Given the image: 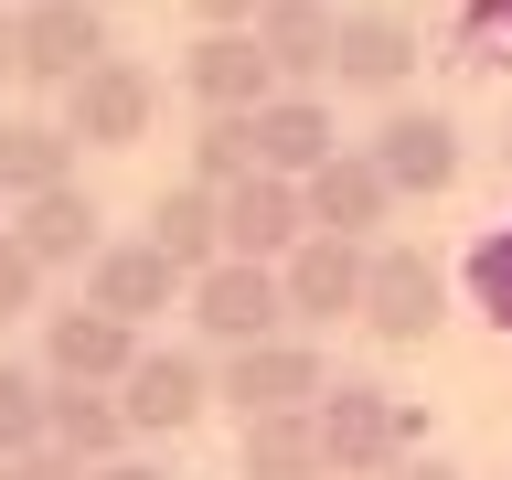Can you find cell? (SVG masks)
I'll return each instance as SVG.
<instances>
[{"label": "cell", "mask_w": 512, "mask_h": 480, "mask_svg": "<svg viewBox=\"0 0 512 480\" xmlns=\"http://www.w3.org/2000/svg\"><path fill=\"white\" fill-rule=\"evenodd\" d=\"M310 416H320V459H331V480H384L395 459L427 448V406H406L395 384H331Z\"/></svg>", "instance_id": "6da1fadb"}, {"label": "cell", "mask_w": 512, "mask_h": 480, "mask_svg": "<svg viewBox=\"0 0 512 480\" xmlns=\"http://www.w3.org/2000/svg\"><path fill=\"white\" fill-rule=\"evenodd\" d=\"M182 320H192L203 352H246V342H278L288 331V288H278V267H256V256H214V267L182 288Z\"/></svg>", "instance_id": "7a4b0ae2"}, {"label": "cell", "mask_w": 512, "mask_h": 480, "mask_svg": "<svg viewBox=\"0 0 512 480\" xmlns=\"http://www.w3.org/2000/svg\"><path fill=\"white\" fill-rule=\"evenodd\" d=\"M331 395V352L310 331H278V342H246V352H214V406L246 416H288V406H320Z\"/></svg>", "instance_id": "3957f363"}, {"label": "cell", "mask_w": 512, "mask_h": 480, "mask_svg": "<svg viewBox=\"0 0 512 480\" xmlns=\"http://www.w3.org/2000/svg\"><path fill=\"white\" fill-rule=\"evenodd\" d=\"M118 416H128V438H182V427H203V416H214V352L139 342V363L118 374Z\"/></svg>", "instance_id": "277c9868"}, {"label": "cell", "mask_w": 512, "mask_h": 480, "mask_svg": "<svg viewBox=\"0 0 512 480\" xmlns=\"http://www.w3.org/2000/svg\"><path fill=\"white\" fill-rule=\"evenodd\" d=\"M150 128H160V75L139 54H96L64 86V139H86V150H139Z\"/></svg>", "instance_id": "5b68a950"}, {"label": "cell", "mask_w": 512, "mask_h": 480, "mask_svg": "<svg viewBox=\"0 0 512 480\" xmlns=\"http://www.w3.org/2000/svg\"><path fill=\"white\" fill-rule=\"evenodd\" d=\"M427 64V32L395 11V0H352L342 22H331V86L342 96H406V75Z\"/></svg>", "instance_id": "8992f818"}, {"label": "cell", "mask_w": 512, "mask_h": 480, "mask_svg": "<svg viewBox=\"0 0 512 480\" xmlns=\"http://www.w3.org/2000/svg\"><path fill=\"white\" fill-rule=\"evenodd\" d=\"M363 150H374V171L395 182V203H438V192L459 182V160H470L459 150V118H448V107H416V96L384 107Z\"/></svg>", "instance_id": "52a82bcc"}, {"label": "cell", "mask_w": 512, "mask_h": 480, "mask_svg": "<svg viewBox=\"0 0 512 480\" xmlns=\"http://www.w3.org/2000/svg\"><path fill=\"white\" fill-rule=\"evenodd\" d=\"M438 320H448V267L427 246H395L384 235L374 267H363V331L406 352V342H438Z\"/></svg>", "instance_id": "ba28073f"}, {"label": "cell", "mask_w": 512, "mask_h": 480, "mask_svg": "<svg viewBox=\"0 0 512 480\" xmlns=\"http://www.w3.org/2000/svg\"><path fill=\"white\" fill-rule=\"evenodd\" d=\"M363 267H374V246H352V235H299V246L278 256V288H288V331H342V320H363Z\"/></svg>", "instance_id": "9c48e42d"}, {"label": "cell", "mask_w": 512, "mask_h": 480, "mask_svg": "<svg viewBox=\"0 0 512 480\" xmlns=\"http://www.w3.org/2000/svg\"><path fill=\"white\" fill-rule=\"evenodd\" d=\"M139 342H150V331H128L118 310L64 299V310H43V384H118L128 363H139Z\"/></svg>", "instance_id": "30bf717a"}, {"label": "cell", "mask_w": 512, "mask_h": 480, "mask_svg": "<svg viewBox=\"0 0 512 480\" xmlns=\"http://www.w3.org/2000/svg\"><path fill=\"white\" fill-rule=\"evenodd\" d=\"M182 288L192 278L150 246V235H107V246L86 256V299H96V310H118L128 331H150L160 310H182Z\"/></svg>", "instance_id": "8fae6325"}, {"label": "cell", "mask_w": 512, "mask_h": 480, "mask_svg": "<svg viewBox=\"0 0 512 480\" xmlns=\"http://www.w3.org/2000/svg\"><path fill=\"white\" fill-rule=\"evenodd\" d=\"M310 203V235H352V246H384V224H395V182L374 171V150H331L299 182Z\"/></svg>", "instance_id": "7c38bea8"}, {"label": "cell", "mask_w": 512, "mask_h": 480, "mask_svg": "<svg viewBox=\"0 0 512 480\" xmlns=\"http://www.w3.org/2000/svg\"><path fill=\"white\" fill-rule=\"evenodd\" d=\"M96 54H118L107 43V0H32L22 11V86H75Z\"/></svg>", "instance_id": "4fadbf2b"}, {"label": "cell", "mask_w": 512, "mask_h": 480, "mask_svg": "<svg viewBox=\"0 0 512 480\" xmlns=\"http://www.w3.org/2000/svg\"><path fill=\"white\" fill-rule=\"evenodd\" d=\"M342 150V107L320 86H278L256 107V171H278V182H310L320 160Z\"/></svg>", "instance_id": "5bb4252c"}, {"label": "cell", "mask_w": 512, "mask_h": 480, "mask_svg": "<svg viewBox=\"0 0 512 480\" xmlns=\"http://www.w3.org/2000/svg\"><path fill=\"white\" fill-rule=\"evenodd\" d=\"M182 96L192 107H267L278 96V64H267V43L246 32H192L182 43Z\"/></svg>", "instance_id": "9a60e30c"}, {"label": "cell", "mask_w": 512, "mask_h": 480, "mask_svg": "<svg viewBox=\"0 0 512 480\" xmlns=\"http://www.w3.org/2000/svg\"><path fill=\"white\" fill-rule=\"evenodd\" d=\"M299 235H310V203H299V182H278V171H246V182H224V256H256V267H278Z\"/></svg>", "instance_id": "2e32d148"}, {"label": "cell", "mask_w": 512, "mask_h": 480, "mask_svg": "<svg viewBox=\"0 0 512 480\" xmlns=\"http://www.w3.org/2000/svg\"><path fill=\"white\" fill-rule=\"evenodd\" d=\"M96 224H107V214H96V192L86 182H54V192H32V203H11V246L54 278V267H86V256L107 246Z\"/></svg>", "instance_id": "e0dca14e"}, {"label": "cell", "mask_w": 512, "mask_h": 480, "mask_svg": "<svg viewBox=\"0 0 512 480\" xmlns=\"http://www.w3.org/2000/svg\"><path fill=\"white\" fill-rule=\"evenodd\" d=\"M150 246L182 267V278H203L224 256V192L214 182H160L150 192Z\"/></svg>", "instance_id": "ac0fdd59"}, {"label": "cell", "mask_w": 512, "mask_h": 480, "mask_svg": "<svg viewBox=\"0 0 512 480\" xmlns=\"http://www.w3.org/2000/svg\"><path fill=\"white\" fill-rule=\"evenodd\" d=\"M331 22H342V0H267L256 11V43L278 64V86H331Z\"/></svg>", "instance_id": "d6986e66"}, {"label": "cell", "mask_w": 512, "mask_h": 480, "mask_svg": "<svg viewBox=\"0 0 512 480\" xmlns=\"http://www.w3.org/2000/svg\"><path fill=\"white\" fill-rule=\"evenodd\" d=\"M43 438L64 448V459H86V470H107V459H128V416H118V384H54V406H43Z\"/></svg>", "instance_id": "ffe728a7"}, {"label": "cell", "mask_w": 512, "mask_h": 480, "mask_svg": "<svg viewBox=\"0 0 512 480\" xmlns=\"http://www.w3.org/2000/svg\"><path fill=\"white\" fill-rule=\"evenodd\" d=\"M235 480H331V459H320V416L310 406L246 416V427H235Z\"/></svg>", "instance_id": "44dd1931"}, {"label": "cell", "mask_w": 512, "mask_h": 480, "mask_svg": "<svg viewBox=\"0 0 512 480\" xmlns=\"http://www.w3.org/2000/svg\"><path fill=\"white\" fill-rule=\"evenodd\" d=\"M75 182V139L64 118H0V203H32V192Z\"/></svg>", "instance_id": "7402d4cb"}, {"label": "cell", "mask_w": 512, "mask_h": 480, "mask_svg": "<svg viewBox=\"0 0 512 480\" xmlns=\"http://www.w3.org/2000/svg\"><path fill=\"white\" fill-rule=\"evenodd\" d=\"M256 171V107H192V171L182 182H246Z\"/></svg>", "instance_id": "603a6c76"}, {"label": "cell", "mask_w": 512, "mask_h": 480, "mask_svg": "<svg viewBox=\"0 0 512 480\" xmlns=\"http://www.w3.org/2000/svg\"><path fill=\"white\" fill-rule=\"evenodd\" d=\"M43 406H54V384H43V363H11V352H0V459H22V448H43Z\"/></svg>", "instance_id": "cb8c5ba5"}, {"label": "cell", "mask_w": 512, "mask_h": 480, "mask_svg": "<svg viewBox=\"0 0 512 480\" xmlns=\"http://www.w3.org/2000/svg\"><path fill=\"white\" fill-rule=\"evenodd\" d=\"M470 310L512 342V224H491V235L470 246Z\"/></svg>", "instance_id": "d4e9b609"}, {"label": "cell", "mask_w": 512, "mask_h": 480, "mask_svg": "<svg viewBox=\"0 0 512 480\" xmlns=\"http://www.w3.org/2000/svg\"><path fill=\"white\" fill-rule=\"evenodd\" d=\"M459 64H512V0H459Z\"/></svg>", "instance_id": "484cf974"}, {"label": "cell", "mask_w": 512, "mask_h": 480, "mask_svg": "<svg viewBox=\"0 0 512 480\" xmlns=\"http://www.w3.org/2000/svg\"><path fill=\"white\" fill-rule=\"evenodd\" d=\"M11 320H43V267L11 246V224H0V331Z\"/></svg>", "instance_id": "4316f807"}, {"label": "cell", "mask_w": 512, "mask_h": 480, "mask_svg": "<svg viewBox=\"0 0 512 480\" xmlns=\"http://www.w3.org/2000/svg\"><path fill=\"white\" fill-rule=\"evenodd\" d=\"M0 480H86V459H64V448L43 438V448H22V459H0Z\"/></svg>", "instance_id": "83f0119b"}, {"label": "cell", "mask_w": 512, "mask_h": 480, "mask_svg": "<svg viewBox=\"0 0 512 480\" xmlns=\"http://www.w3.org/2000/svg\"><path fill=\"white\" fill-rule=\"evenodd\" d=\"M182 11H192V32H246L267 0H182Z\"/></svg>", "instance_id": "f1b7e54d"}, {"label": "cell", "mask_w": 512, "mask_h": 480, "mask_svg": "<svg viewBox=\"0 0 512 480\" xmlns=\"http://www.w3.org/2000/svg\"><path fill=\"white\" fill-rule=\"evenodd\" d=\"M0 86H22V11L0 0Z\"/></svg>", "instance_id": "f546056e"}, {"label": "cell", "mask_w": 512, "mask_h": 480, "mask_svg": "<svg viewBox=\"0 0 512 480\" xmlns=\"http://www.w3.org/2000/svg\"><path fill=\"white\" fill-rule=\"evenodd\" d=\"M384 480H459V459H438V448H416V459H395Z\"/></svg>", "instance_id": "4dcf8cb0"}, {"label": "cell", "mask_w": 512, "mask_h": 480, "mask_svg": "<svg viewBox=\"0 0 512 480\" xmlns=\"http://www.w3.org/2000/svg\"><path fill=\"white\" fill-rule=\"evenodd\" d=\"M86 480H171V470H160V459H139V448H128V459H107V470H86Z\"/></svg>", "instance_id": "1f68e13d"}, {"label": "cell", "mask_w": 512, "mask_h": 480, "mask_svg": "<svg viewBox=\"0 0 512 480\" xmlns=\"http://www.w3.org/2000/svg\"><path fill=\"white\" fill-rule=\"evenodd\" d=\"M502 171H512V128H502Z\"/></svg>", "instance_id": "d6a6232c"}, {"label": "cell", "mask_w": 512, "mask_h": 480, "mask_svg": "<svg viewBox=\"0 0 512 480\" xmlns=\"http://www.w3.org/2000/svg\"><path fill=\"white\" fill-rule=\"evenodd\" d=\"M0 224H11V203H0Z\"/></svg>", "instance_id": "836d02e7"}, {"label": "cell", "mask_w": 512, "mask_h": 480, "mask_svg": "<svg viewBox=\"0 0 512 480\" xmlns=\"http://www.w3.org/2000/svg\"><path fill=\"white\" fill-rule=\"evenodd\" d=\"M11 11H32V0H11Z\"/></svg>", "instance_id": "e575fe53"}, {"label": "cell", "mask_w": 512, "mask_h": 480, "mask_svg": "<svg viewBox=\"0 0 512 480\" xmlns=\"http://www.w3.org/2000/svg\"><path fill=\"white\" fill-rule=\"evenodd\" d=\"M107 11H118V0H107Z\"/></svg>", "instance_id": "d590c367"}]
</instances>
